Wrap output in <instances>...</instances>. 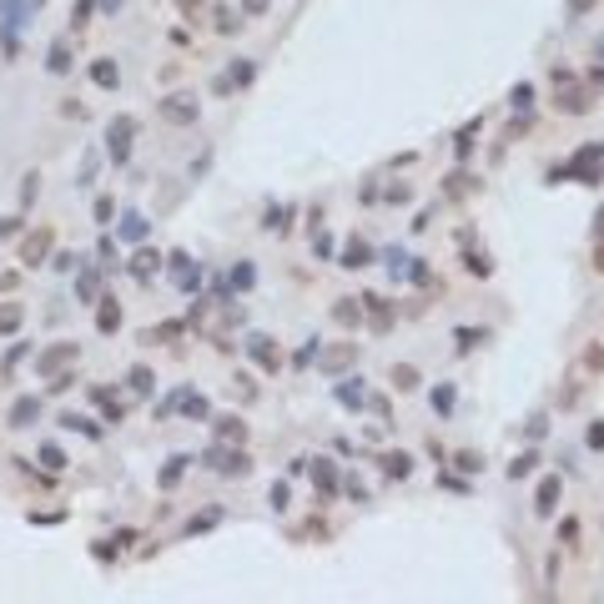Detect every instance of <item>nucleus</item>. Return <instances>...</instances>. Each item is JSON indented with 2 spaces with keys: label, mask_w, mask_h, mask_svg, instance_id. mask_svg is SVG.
<instances>
[{
  "label": "nucleus",
  "mask_w": 604,
  "mask_h": 604,
  "mask_svg": "<svg viewBox=\"0 0 604 604\" xmlns=\"http://www.w3.org/2000/svg\"><path fill=\"white\" fill-rule=\"evenodd\" d=\"M308 463H312V479L322 484V493H333V488H337V473H333V463H328V459H308Z\"/></svg>",
  "instance_id": "15"
},
{
  "label": "nucleus",
  "mask_w": 604,
  "mask_h": 604,
  "mask_svg": "<svg viewBox=\"0 0 604 604\" xmlns=\"http://www.w3.org/2000/svg\"><path fill=\"white\" fill-rule=\"evenodd\" d=\"M212 428H217V438H227V443H242V438H247V428H242V418H232V413H222V418L212 423Z\"/></svg>",
  "instance_id": "9"
},
{
  "label": "nucleus",
  "mask_w": 604,
  "mask_h": 604,
  "mask_svg": "<svg viewBox=\"0 0 604 604\" xmlns=\"http://www.w3.org/2000/svg\"><path fill=\"white\" fill-rule=\"evenodd\" d=\"M151 267H157V252H151V247H141V252L132 257V272H136V277H151Z\"/></svg>",
  "instance_id": "26"
},
{
  "label": "nucleus",
  "mask_w": 604,
  "mask_h": 604,
  "mask_svg": "<svg viewBox=\"0 0 604 604\" xmlns=\"http://www.w3.org/2000/svg\"><path fill=\"white\" fill-rule=\"evenodd\" d=\"M35 413H40V403H35V398H15V408H10V423H15V428H26Z\"/></svg>",
  "instance_id": "14"
},
{
  "label": "nucleus",
  "mask_w": 604,
  "mask_h": 604,
  "mask_svg": "<svg viewBox=\"0 0 604 604\" xmlns=\"http://www.w3.org/2000/svg\"><path fill=\"white\" fill-rule=\"evenodd\" d=\"M599 61H604V40H599Z\"/></svg>",
  "instance_id": "51"
},
{
  "label": "nucleus",
  "mask_w": 604,
  "mask_h": 604,
  "mask_svg": "<svg viewBox=\"0 0 604 604\" xmlns=\"http://www.w3.org/2000/svg\"><path fill=\"white\" fill-rule=\"evenodd\" d=\"M242 6H247L252 15H262V10H267V0H242Z\"/></svg>",
  "instance_id": "48"
},
{
  "label": "nucleus",
  "mask_w": 604,
  "mask_h": 604,
  "mask_svg": "<svg viewBox=\"0 0 604 604\" xmlns=\"http://www.w3.org/2000/svg\"><path fill=\"white\" fill-rule=\"evenodd\" d=\"M534 463H539V453H524V459H519V463H509V473H514V479H524V473H529Z\"/></svg>",
  "instance_id": "40"
},
{
  "label": "nucleus",
  "mask_w": 604,
  "mask_h": 604,
  "mask_svg": "<svg viewBox=\"0 0 604 604\" xmlns=\"http://www.w3.org/2000/svg\"><path fill=\"white\" fill-rule=\"evenodd\" d=\"M247 353H252V363H262L267 373L277 368V348H272V337H262V333H257V337H247Z\"/></svg>",
  "instance_id": "5"
},
{
  "label": "nucleus",
  "mask_w": 604,
  "mask_h": 604,
  "mask_svg": "<svg viewBox=\"0 0 604 604\" xmlns=\"http://www.w3.org/2000/svg\"><path fill=\"white\" fill-rule=\"evenodd\" d=\"M40 463H46L51 473H61V468H66V453H61L56 443H46V448H40Z\"/></svg>",
  "instance_id": "28"
},
{
  "label": "nucleus",
  "mask_w": 604,
  "mask_h": 604,
  "mask_svg": "<svg viewBox=\"0 0 604 604\" xmlns=\"http://www.w3.org/2000/svg\"><path fill=\"white\" fill-rule=\"evenodd\" d=\"M252 76H257V66H252V61H237V66H232V76H227V81H232V86H247Z\"/></svg>",
  "instance_id": "33"
},
{
  "label": "nucleus",
  "mask_w": 604,
  "mask_h": 604,
  "mask_svg": "<svg viewBox=\"0 0 604 604\" xmlns=\"http://www.w3.org/2000/svg\"><path fill=\"white\" fill-rule=\"evenodd\" d=\"M333 317L342 322V328H358V322H363V312H358V302H353V297H342L337 308H333Z\"/></svg>",
  "instance_id": "17"
},
{
  "label": "nucleus",
  "mask_w": 604,
  "mask_h": 604,
  "mask_svg": "<svg viewBox=\"0 0 604 604\" xmlns=\"http://www.w3.org/2000/svg\"><path fill=\"white\" fill-rule=\"evenodd\" d=\"M393 383H398V388H418V373L408 368V363H398V368H393Z\"/></svg>",
  "instance_id": "36"
},
{
  "label": "nucleus",
  "mask_w": 604,
  "mask_h": 604,
  "mask_svg": "<svg viewBox=\"0 0 604 604\" xmlns=\"http://www.w3.org/2000/svg\"><path fill=\"white\" fill-rule=\"evenodd\" d=\"M91 10H96V0H76V10H71V26H91Z\"/></svg>",
  "instance_id": "31"
},
{
  "label": "nucleus",
  "mask_w": 604,
  "mask_h": 604,
  "mask_svg": "<svg viewBox=\"0 0 604 604\" xmlns=\"http://www.w3.org/2000/svg\"><path fill=\"white\" fill-rule=\"evenodd\" d=\"M342 267H368V247H363V242H348V252H342Z\"/></svg>",
  "instance_id": "27"
},
{
  "label": "nucleus",
  "mask_w": 604,
  "mask_h": 604,
  "mask_svg": "<svg viewBox=\"0 0 604 604\" xmlns=\"http://www.w3.org/2000/svg\"><path fill=\"white\" fill-rule=\"evenodd\" d=\"M61 423L76 428V434H86V438H101V428H96L91 418H81V413H61Z\"/></svg>",
  "instance_id": "21"
},
{
  "label": "nucleus",
  "mask_w": 604,
  "mask_h": 604,
  "mask_svg": "<svg viewBox=\"0 0 604 604\" xmlns=\"http://www.w3.org/2000/svg\"><path fill=\"white\" fill-rule=\"evenodd\" d=\"M96 322H101V333H116V328H121V308H116V297H106V302H101Z\"/></svg>",
  "instance_id": "13"
},
{
  "label": "nucleus",
  "mask_w": 604,
  "mask_h": 604,
  "mask_svg": "<svg viewBox=\"0 0 604 604\" xmlns=\"http://www.w3.org/2000/svg\"><path fill=\"white\" fill-rule=\"evenodd\" d=\"M589 448H594V453L604 448V423H594V428H589Z\"/></svg>",
  "instance_id": "45"
},
{
  "label": "nucleus",
  "mask_w": 604,
  "mask_h": 604,
  "mask_svg": "<svg viewBox=\"0 0 604 604\" xmlns=\"http://www.w3.org/2000/svg\"><path fill=\"white\" fill-rule=\"evenodd\" d=\"M594 237H604V207L594 212Z\"/></svg>",
  "instance_id": "49"
},
{
  "label": "nucleus",
  "mask_w": 604,
  "mask_h": 604,
  "mask_svg": "<svg viewBox=\"0 0 604 604\" xmlns=\"http://www.w3.org/2000/svg\"><path fill=\"white\" fill-rule=\"evenodd\" d=\"M177 408H182L186 418H207V398H197V393H186V398L177 393Z\"/></svg>",
  "instance_id": "22"
},
{
  "label": "nucleus",
  "mask_w": 604,
  "mask_h": 604,
  "mask_svg": "<svg viewBox=\"0 0 604 604\" xmlns=\"http://www.w3.org/2000/svg\"><path fill=\"white\" fill-rule=\"evenodd\" d=\"M126 388H132V393H151V388H157V378H151V368H132V373H126Z\"/></svg>",
  "instance_id": "16"
},
{
  "label": "nucleus",
  "mask_w": 604,
  "mask_h": 604,
  "mask_svg": "<svg viewBox=\"0 0 604 604\" xmlns=\"http://www.w3.org/2000/svg\"><path fill=\"white\" fill-rule=\"evenodd\" d=\"M383 468H388V479H408V473H413V459H408V453H383Z\"/></svg>",
  "instance_id": "12"
},
{
  "label": "nucleus",
  "mask_w": 604,
  "mask_h": 604,
  "mask_svg": "<svg viewBox=\"0 0 604 604\" xmlns=\"http://www.w3.org/2000/svg\"><path fill=\"white\" fill-rule=\"evenodd\" d=\"M237 26H242V20H237V10H227V6H217V31H237Z\"/></svg>",
  "instance_id": "35"
},
{
  "label": "nucleus",
  "mask_w": 604,
  "mask_h": 604,
  "mask_svg": "<svg viewBox=\"0 0 604 604\" xmlns=\"http://www.w3.org/2000/svg\"><path fill=\"white\" fill-rule=\"evenodd\" d=\"M111 212H116V202H111V197H96V222H106Z\"/></svg>",
  "instance_id": "43"
},
{
  "label": "nucleus",
  "mask_w": 604,
  "mask_h": 604,
  "mask_svg": "<svg viewBox=\"0 0 604 604\" xmlns=\"http://www.w3.org/2000/svg\"><path fill=\"white\" fill-rule=\"evenodd\" d=\"M96 6H101V10H121V0H96Z\"/></svg>",
  "instance_id": "50"
},
{
  "label": "nucleus",
  "mask_w": 604,
  "mask_h": 604,
  "mask_svg": "<svg viewBox=\"0 0 604 604\" xmlns=\"http://www.w3.org/2000/svg\"><path fill=\"white\" fill-rule=\"evenodd\" d=\"M10 232H20V217H0V237H10Z\"/></svg>",
  "instance_id": "46"
},
{
  "label": "nucleus",
  "mask_w": 604,
  "mask_h": 604,
  "mask_svg": "<svg viewBox=\"0 0 604 604\" xmlns=\"http://www.w3.org/2000/svg\"><path fill=\"white\" fill-rule=\"evenodd\" d=\"M509 106H514V111H529V106H534V86H529V81H519V86L509 91Z\"/></svg>",
  "instance_id": "18"
},
{
  "label": "nucleus",
  "mask_w": 604,
  "mask_h": 604,
  "mask_svg": "<svg viewBox=\"0 0 604 604\" xmlns=\"http://www.w3.org/2000/svg\"><path fill=\"white\" fill-rule=\"evenodd\" d=\"M337 403H348V408H363V388H358V378L337 383Z\"/></svg>",
  "instance_id": "23"
},
{
  "label": "nucleus",
  "mask_w": 604,
  "mask_h": 604,
  "mask_svg": "<svg viewBox=\"0 0 604 604\" xmlns=\"http://www.w3.org/2000/svg\"><path fill=\"white\" fill-rule=\"evenodd\" d=\"M252 283H257V272H252V262H237V267H232V287H237V292H247Z\"/></svg>",
  "instance_id": "24"
},
{
  "label": "nucleus",
  "mask_w": 604,
  "mask_h": 604,
  "mask_svg": "<svg viewBox=\"0 0 604 604\" xmlns=\"http://www.w3.org/2000/svg\"><path fill=\"white\" fill-rule=\"evenodd\" d=\"M468 272H473V277H488L493 267H488V257H479V252H473V257H468Z\"/></svg>",
  "instance_id": "41"
},
{
  "label": "nucleus",
  "mask_w": 604,
  "mask_h": 604,
  "mask_svg": "<svg viewBox=\"0 0 604 604\" xmlns=\"http://www.w3.org/2000/svg\"><path fill=\"white\" fill-rule=\"evenodd\" d=\"M554 81H559V111H589V91L569 71H554Z\"/></svg>",
  "instance_id": "2"
},
{
  "label": "nucleus",
  "mask_w": 604,
  "mask_h": 604,
  "mask_svg": "<svg viewBox=\"0 0 604 604\" xmlns=\"http://www.w3.org/2000/svg\"><path fill=\"white\" fill-rule=\"evenodd\" d=\"M247 463H252V459H247L242 448H222V443H217V448H207V468L232 473V479H237V473H247Z\"/></svg>",
  "instance_id": "3"
},
{
  "label": "nucleus",
  "mask_w": 604,
  "mask_h": 604,
  "mask_svg": "<svg viewBox=\"0 0 604 604\" xmlns=\"http://www.w3.org/2000/svg\"><path fill=\"white\" fill-rule=\"evenodd\" d=\"M46 66H51V71H71V51L61 46V40H56V46H51V56H46Z\"/></svg>",
  "instance_id": "29"
},
{
  "label": "nucleus",
  "mask_w": 604,
  "mask_h": 604,
  "mask_svg": "<svg viewBox=\"0 0 604 604\" xmlns=\"http://www.w3.org/2000/svg\"><path fill=\"white\" fill-rule=\"evenodd\" d=\"M594 267L604 272V237H599V242H594Z\"/></svg>",
  "instance_id": "47"
},
{
  "label": "nucleus",
  "mask_w": 604,
  "mask_h": 604,
  "mask_svg": "<svg viewBox=\"0 0 604 604\" xmlns=\"http://www.w3.org/2000/svg\"><path fill=\"white\" fill-rule=\"evenodd\" d=\"M479 337H488V333H484V328H459V333H453V342H459V353H463V348H473Z\"/></svg>",
  "instance_id": "34"
},
{
  "label": "nucleus",
  "mask_w": 604,
  "mask_h": 604,
  "mask_svg": "<svg viewBox=\"0 0 604 604\" xmlns=\"http://www.w3.org/2000/svg\"><path fill=\"white\" fill-rule=\"evenodd\" d=\"M308 363H317V337H308V348H297V368H308Z\"/></svg>",
  "instance_id": "39"
},
{
  "label": "nucleus",
  "mask_w": 604,
  "mask_h": 604,
  "mask_svg": "<svg viewBox=\"0 0 604 604\" xmlns=\"http://www.w3.org/2000/svg\"><path fill=\"white\" fill-rule=\"evenodd\" d=\"M46 252H51V227H35L26 242H20V262H46Z\"/></svg>",
  "instance_id": "4"
},
{
  "label": "nucleus",
  "mask_w": 604,
  "mask_h": 604,
  "mask_svg": "<svg viewBox=\"0 0 604 604\" xmlns=\"http://www.w3.org/2000/svg\"><path fill=\"white\" fill-rule=\"evenodd\" d=\"M71 358H76V342H66V348H51L46 358H40V368L51 373V368H61V363H71Z\"/></svg>",
  "instance_id": "20"
},
{
  "label": "nucleus",
  "mask_w": 604,
  "mask_h": 604,
  "mask_svg": "<svg viewBox=\"0 0 604 604\" xmlns=\"http://www.w3.org/2000/svg\"><path fill=\"white\" fill-rule=\"evenodd\" d=\"M31 6H40V0H31Z\"/></svg>",
  "instance_id": "52"
},
{
  "label": "nucleus",
  "mask_w": 604,
  "mask_h": 604,
  "mask_svg": "<svg viewBox=\"0 0 604 604\" xmlns=\"http://www.w3.org/2000/svg\"><path fill=\"white\" fill-rule=\"evenodd\" d=\"M121 237H126V242H136V237H146V222H141V212H126V217H121Z\"/></svg>",
  "instance_id": "19"
},
{
  "label": "nucleus",
  "mask_w": 604,
  "mask_h": 604,
  "mask_svg": "<svg viewBox=\"0 0 604 604\" xmlns=\"http://www.w3.org/2000/svg\"><path fill=\"white\" fill-rule=\"evenodd\" d=\"M217 519H222V509H212V514H202V519H191V524H186V534H202V529H212Z\"/></svg>",
  "instance_id": "37"
},
{
  "label": "nucleus",
  "mask_w": 604,
  "mask_h": 604,
  "mask_svg": "<svg viewBox=\"0 0 604 604\" xmlns=\"http://www.w3.org/2000/svg\"><path fill=\"white\" fill-rule=\"evenodd\" d=\"M428 398H434V408H438V413H453V388H448V383H438Z\"/></svg>",
  "instance_id": "30"
},
{
  "label": "nucleus",
  "mask_w": 604,
  "mask_h": 604,
  "mask_svg": "<svg viewBox=\"0 0 604 604\" xmlns=\"http://www.w3.org/2000/svg\"><path fill=\"white\" fill-rule=\"evenodd\" d=\"M459 468H468V473H479V468H484V459H479V453H459Z\"/></svg>",
  "instance_id": "42"
},
{
  "label": "nucleus",
  "mask_w": 604,
  "mask_h": 604,
  "mask_svg": "<svg viewBox=\"0 0 604 604\" xmlns=\"http://www.w3.org/2000/svg\"><path fill=\"white\" fill-rule=\"evenodd\" d=\"M91 81H96V86H116L121 76H116V66H111V61H96V66H91Z\"/></svg>",
  "instance_id": "25"
},
{
  "label": "nucleus",
  "mask_w": 604,
  "mask_h": 604,
  "mask_svg": "<svg viewBox=\"0 0 604 604\" xmlns=\"http://www.w3.org/2000/svg\"><path fill=\"white\" fill-rule=\"evenodd\" d=\"M559 539H564V544H574V539H579V524H574V519H564V524H559Z\"/></svg>",
  "instance_id": "44"
},
{
  "label": "nucleus",
  "mask_w": 604,
  "mask_h": 604,
  "mask_svg": "<svg viewBox=\"0 0 604 604\" xmlns=\"http://www.w3.org/2000/svg\"><path fill=\"white\" fill-rule=\"evenodd\" d=\"M534 504H539V514H554V504H559V479L549 473L544 484H539V493H534Z\"/></svg>",
  "instance_id": "10"
},
{
  "label": "nucleus",
  "mask_w": 604,
  "mask_h": 604,
  "mask_svg": "<svg viewBox=\"0 0 604 604\" xmlns=\"http://www.w3.org/2000/svg\"><path fill=\"white\" fill-rule=\"evenodd\" d=\"M186 463H191L186 453H171V459H166V468L157 473V484H161V488H177V479H182V473H186Z\"/></svg>",
  "instance_id": "8"
},
{
  "label": "nucleus",
  "mask_w": 604,
  "mask_h": 604,
  "mask_svg": "<svg viewBox=\"0 0 604 604\" xmlns=\"http://www.w3.org/2000/svg\"><path fill=\"white\" fill-rule=\"evenodd\" d=\"M166 262H171V272H177V287H197V267H191L186 252H171Z\"/></svg>",
  "instance_id": "7"
},
{
  "label": "nucleus",
  "mask_w": 604,
  "mask_h": 604,
  "mask_svg": "<svg viewBox=\"0 0 604 604\" xmlns=\"http://www.w3.org/2000/svg\"><path fill=\"white\" fill-rule=\"evenodd\" d=\"M26 10H31V0H0V26H6V31H15Z\"/></svg>",
  "instance_id": "11"
},
{
  "label": "nucleus",
  "mask_w": 604,
  "mask_h": 604,
  "mask_svg": "<svg viewBox=\"0 0 604 604\" xmlns=\"http://www.w3.org/2000/svg\"><path fill=\"white\" fill-rule=\"evenodd\" d=\"M132 136H136V116H116L106 126V141H111V161H126L132 157Z\"/></svg>",
  "instance_id": "1"
},
{
  "label": "nucleus",
  "mask_w": 604,
  "mask_h": 604,
  "mask_svg": "<svg viewBox=\"0 0 604 604\" xmlns=\"http://www.w3.org/2000/svg\"><path fill=\"white\" fill-rule=\"evenodd\" d=\"M35 182H40V177H35V171H31V177H26V186H20V207H31V202H35V191H40Z\"/></svg>",
  "instance_id": "38"
},
{
  "label": "nucleus",
  "mask_w": 604,
  "mask_h": 604,
  "mask_svg": "<svg viewBox=\"0 0 604 604\" xmlns=\"http://www.w3.org/2000/svg\"><path fill=\"white\" fill-rule=\"evenodd\" d=\"M161 111H166L171 121H197V101H191V96H166Z\"/></svg>",
  "instance_id": "6"
},
{
  "label": "nucleus",
  "mask_w": 604,
  "mask_h": 604,
  "mask_svg": "<svg viewBox=\"0 0 604 604\" xmlns=\"http://www.w3.org/2000/svg\"><path fill=\"white\" fill-rule=\"evenodd\" d=\"M10 328H20V302H6V308H0V333H10Z\"/></svg>",
  "instance_id": "32"
}]
</instances>
